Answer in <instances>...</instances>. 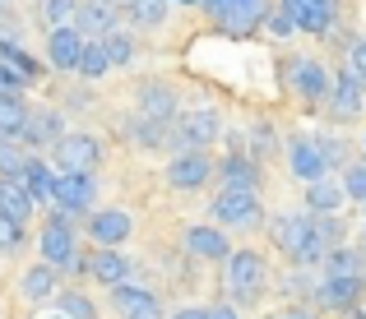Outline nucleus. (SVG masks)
I'll list each match as a JSON object with an SVG mask.
<instances>
[{
  "label": "nucleus",
  "instance_id": "1",
  "mask_svg": "<svg viewBox=\"0 0 366 319\" xmlns=\"http://www.w3.org/2000/svg\"><path fill=\"white\" fill-rule=\"evenodd\" d=\"M274 240L297 264H320L325 259V245H320V236H315V218H278Z\"/></svg>",
  "mask_w": 366,
  "mask_h": 319
},
{
  "label": "nucleus",
  "instance_id": "2",
  "mask_svg": "<svg viewBox=\"0 0 366 319\" xmlns=\"http://www.w3.org/2000/svg\"><path fill=\"white\" fill-rule=\"evenodd\" d=\"M167 130H172V143H177V148H204V143H214L218 134H223V116L209 111V106H199V111L172 116Z\"/></svg>",
  "mask_w": 366,
  "mask_h": 319
},
{
  "label": "nucleus",
  "instance_id": "3",
  "mask_svg": "<svg viewBox=\"0 0 366 319\" xmlns=\"http://www.w3.org/2000/svg\"><path fill=\"white\" fill-rule=\"evenodd\" d=\"M51 158H56V171H98L102 162V143L93 134H61L51 139Z\"/></svg>",
  "mask_w": 366,
  "mask_h": 319
},
{
  "label": "nucleus",
  "instance_id": "4",
  "mask_svg": "<svg viewBox=\"0 0 366 319\" xmlns=\"http://www.w3.org/2000/svg\"><path fill=\"white\" fill-rule=\"evenodd\" d=\"M93 195H98V181H93L89 171H56L51 199H56V208H61L65 218H74V213H89V208H93Z\"/></svg>",
  "mask_w": 366,
  "mask_h": 319
},
{
  "label": "nucleus",
  "instance_id": "5",
  "mask_svg": "<svg viewBox=\"0 0 366 319\" xmlns=\"http://www.w3.org/2000/svg\"><path fill=\"white\" fill-rule=\"evenodd\" d=\"M227 33H255L259 24L269 19V5L264 0H199Z\"/></svg>",
  "mask_w": 366,
  "mask_h": 319
},
{
  "label": "nucleus",
  "instance_id": "6",
  "mask_svg": "<svg viewBox=\"0 0 366 319\" xmlns=\"http://www.w3.org/2000/svg\"><path fill=\"white\" fill-rule=\"evenodd\" d=\"M214 218L227 222V227H250L259 218L255 186H223V195H214Z\"/></svg>",
  "mask_w": 366,
  "mask_h": 319
},
{
  "label": "nucleus",
  "instance_id": "7",
  "mask_svg": "<svg viewBox=\"0 0 366 319\" xmlns=\"http://www.w3.org/2000/svg\"><path fill=\"white\" fill-rule=\"evenodd\" d=\"M227 283H232V296L237 301H255L259 292H264V259L255 255V250H237V255H227Z\"/></svg>",
  "mask_w": 366,
  "mask_h": 319
},
{
  "label": "nucleus",
  "instance_id": "8",
  "mask_svg": "<svg viewBox=\"0 0 366 319\" xmlns=\"http://www.w3.org/2000/svg\"><path fill=\"white\" fill-rule=\"evenodd\" d=\"M42 255H46V264H51V268H65L74 259V227H70L65 213H51V218H46V227H42Z\"/></svg>",
  "mask_w": 366,
  "mask_h": 319
},
{
  "label": "nucleus",
  "instance_id": "9",
  "mask_svg": "<svg viewBox=\"0 0 366 319\" xmlns=\"http://www.w3.org/2000/svg\"><path fill=\"white\" fill-rule=\"evenodd\" d=\"M209 171H214V162H209L199 148H181L177 158L167 162V181H172L177 190H199V186L209 181Z\"/></svg>",
  "mask_w": 366,
  "mask_h": 319
},
{
  "label": "nucleus",
  "instance_id": "10",
  "mask_svg": "<svg viewBox=\"0 0 366 319\" xmlns=\"http://www.w3.org/2000/svg\"><path fill=\"white\" fill-rule=\"evenodd\" d=\"M334 5H339V0H283V9L292 14V24L302 28V33H330Z\"/></svg>",
  "mask_w": 366,
  "mask_h": 319
},
{
  "label": "nucleus",
  "instance_id": "11",
  "mask_svg": "<svg viewBox=\"0 0 366 319\" xmlns=\"http://www.w3.org/2000/svg\"><path fill=\"white\" fill-rule=\"evenodd\" d=\"M287 167H292L302 181H315V176L330 171V158H325L320 139H292V148H287Z\"/></svg>",
  "mask_w": 366,
  "mask_h": 319
},
{
  "label": "nucleus",
  "instance_id": "12",
  "mask_svg": "<svg viewBox=\"0 0 366 319\" xmlns=\"http://www.w3.org/2000/svg\"><path fill=\"white\" fill-rule=\"evenodd\" d=\"M89 236H93V245H102V250H117L121 240L130 236V213H121V208L93 213V218H89Z\"/></svg>",
  "mask_w": 366,
  "mask_h": 319
},
{
  "label": "nucleus",
  "instance_id": "13",
  "mask_svg": "<svg viewBox=\"0 0 366 319\" xmlns=\"http://www.w3.org/2000/svg\"><path fill=\"white\" fill-rule=\"evenodd\" d=\"M362 287H366V273H343V278H325L320 287V301L330 310H352L362 301Z\"/></svg>",
  "mask_w": 366,
  "mask_h": 319
},
{
  "label": "nucleus",
  "instance_id": "14",
  "mask_svg": "<svg viewBox=\"0 0 366 319\" xmlns=\"http://www.w3.org/2000/svg\"><path fill=\"white\" fill-rule=\"evenodd\" d=\"M79 46H84L79 28H74V24H61V28H51V37H46V61H51L56 70H74Z\"/></svg>",
  "mask_w": 366,
  "mask_h": 319
},
{
  "label": "nucleus",
  "instance_id": "15",
  "mask_svg": "<svg viewBox=\"0 0 366 319\" xmlns=\"http://www.w3.org/2000/svg\"><path fill=\"white\" fill-rule=\"evenodd\" d=\"M33 199H28V190L19 186L14 176H0V213H5L14 227H28V218H33Z\"/></svg>",
  "mask_w": 366,
  "mask_h": 319
},
{
  "label": "nucleus",
  "instance_id": "16",
  "mask_svg": "<svg viewBox=\"0 0 366 319\" xmlns=\"http://www.w3.org/2000/svg\"><path fill=\"white\" fill-rule=\"evenodd\" d=\"M112 305H117L125 319H158V301H153L149 292H139V287H125V283L112 287Z\"/></svg>",
  "mask_w": 366,
  "mask_h": 319
},
{
  "label": "nucleus",
  "instance_id": "17",
  "mask_svg": "<svg viewBox=\"0 0 366 319\" xmlns=\"http://www.w3.org/2000/svg\"><path fill=\"white\" fill-rule=\"evenodd\" d=\"M292 83H297V93L302 98H311V102H320V98H330V70L325 65H315V61H297L292 65Z\"/></svg>",
  "mask_w": 366,
  "mask_h": 319
},
{
  "label": "nucleus",
  "instance_id": "18",
  "mask_svg": "<svg viewBox=\"0 0 366 319\" xmlns=\"http://www.w3.org/2000/svg\"><path fill=\"white\" fill-rule=\"evenodd\" d=\"M70 24L79 28V37H107L112 28H117V9H112V5H93V0H89V5L74 9Z\"/></svg>",
  "mask_w": 366,
  "mask_h": 319
},
{
  "label": "nucleus",
  "instance_id": "19",
  "mask_svg": "<svg viewBox=\"0 0 366 319\" xmlns=\"http://www.w3.org/2000/svg\"><path fill=\"white\" fill-rule=\"evenodd\" d=\"M139 111L149 116V121L167 125L172 116H177V93H172L167 83H144L139 88Z\"/></svg>",
  "mask_w": 366,
  "mask_h": 319
},
{
  "label": "nucleus",
  "instance_id": "20",
  "mask_svg": "<svg viewBox=\"0 0 366 319\" xmlns=\"http://www.w3.org/2000/svg\"><path fill=\"white\" fill-rule=\"evenodd\" d=\"M14 181L28 190V199L37 204V199H51V181H56V171L46 167L42 158H24V167H19V176H14Z\"/></svg>",
  "mask_w": 366,
  "mask_h": 319
},
{
  "label": "nucleus",
  "instance_id": "21",
  "mask_svg": "<svg viewBox=\"0 0 366 319\" xmlns=\"http://www.w3.org/2000/svg\"><path fill=\"white\" fill-rule=\"evenodd\" d=\"M130 259H121L117 250H102L98 245V255H89V268H84V273H93L98 278V283H107V287H117V283H125V278H130Z\"/></svg>",
  "mask_w": 366,
  "mask_h": 319
},
{
  "label": "nucleus",
  "instance_id": "22",
  "mask_svg": "<svg viewBox=\"0 0 366 319\" xmlns=\"http://www.w3.org/2000/svg\"><path fill=\"white\" fill-rule=\"evenodd\" d=\"M362 98H366V83L357 79V74H352V70H343L339 74V79H334L330 83V102L334 106H339V111L343 116H352V111H362Z\"/></svg>",
  "mask_w": 366,
  "mask_h": 319
},
{
  "label": "nucleus",
  "instance_id": "23",
  "mask_svg": "<svg viewBox=\"0 0 366 319\" xmlns=\"http://www.w3.org/2000/svg\"><path fill=\"white\" fill-rule=\"evenodd\" d=\"M186 245L195 250V255H204V259H227V255H232L227 236H223V231H214V227H190L186 231Z\"/></svg>",
  "mask_w": 366,
  "mask_h": 319
},
{
  "label": "nucleus",
  "instance_id": "24",
  "mask_svg": "<svg viewBox=\"0 0 366 319\" xmlns=\"http://www.w3.org/2000/svg\"><path fill=\"white\" fill-rule=\"evenodd\" d=\"M61 116L56 111H37V116H28L24 121V130H19V139H28V143H51V139H61Z\"/></svg>",
  "mask_w": 366,
  "mask_h": 319
},
{
  "label": "nucleus",
  "instance_id": "25",
  "mask_svg": "<svg viewBox=\"0 0 366 319\" xmlns=\"http://www.w3.org/2000/svg\"><path fill=\"white\" fill-rule=\"evenodd\" d=\"M306 204H311L315 213H334L343 204V186L339 181H330V176H315L311 186H306Z\"/></svg>",
  "mask_w": 366,
  "mask_h": 319
},
{
  "label": "nucleus",
  "instance_id": "26",
  "mask_svg": "<svg viewBox=\"0 0 366 319\" xmlns=\"http://www.w3.org/2000/svg\"><path fill=\"white\" fill-rule=\"evenodd\" d=\"M74 70H79V74H89V79H102V74L112 70V65H107V51H102V42H98V37H84Z\"/></svg>",
  "mask_w": 366,
  "mask_h": 319
},
{
  "label": "nucleus",
  "instance_id": "27",
  "mask_svg": "<svg viewBox=\"0 0 366 319\" xmlns=\"http://www.w3.org/2000/svg\"><path fill=\"white\" fill-rule=\"evenodd\" d=\"M24 121H28L24 98H9V93H0V139H19Z\"/></svg>",
  "mask_w": 366,
  "mask_h": 319
},
{
  "label": "nucleus",
  "instance_id": "28",
  "mask_svg": "<svg viewBox=\"0 0 366 319\" xmlns=\"http://www.w3.org/2000/svg\"><path fill=\"white\" fill-rule=\"evenodd\" d=\"M51 292H56V268L51 264H37V268L24 273V296L28 301H42V296H51Z\"/></svg>",
  "mask_w": 366,
  "mask_h": 319
},
{
  "label": "nucleus",
  "instance_id": "29",
  "mask_svg": "<svg viewBox=\"0 0 366 319\" xmlns=\"http://www.w3.org/2000/svg\"><path fill=\"white\" fill-rule=\"evenodd\" d=\"M325 264V278H343V273H362V255L357 250H343V245H334L330 255L320 259Z\"/></svg>",
  "mask_w": 366,
  "mask_h": 319
},
{
  "label": "nucleus",
  "instance_id": "30",
  "mask_svg": "<svg viewBox=\"0 0 366 319\" xmlns=\"http://www.w3.org/2000/svg\"><path fill=\"white\" fill-rule=\"evenodd\" d=\"M0 61H5L9 70H19L24 79H37V61H33V56H28L19 42H9V37H0Z\"/></svg>",
  "mask_w": 366,
  "mask_h": 319
},
{
  "label": "nucleus",
  "instance_id": "31",
  "mask_svg": "<svg viewBox=\"0 0 366 319\" xmlns=\"http://www.w3.org/2000/svg\"><path fill=\"white\" fill-rule=\"evenodd\" d=\"M125 5H130V19L139 28H158L167 19V0H125Z\"/></svg>",
  "mask_w": 366,
  "mask_h": 319
},
{
  "label": "nucleus",
  "instance_id": "32",
  "mask_svg": "<svg viewBox=\"0 0 366 319\" xmlns=\"http://www.w3.org/2000/svg\"><path fill=\"white\" fill-rule=\"evenodd\" d=\"M102 42V51H107V65H130L134 61V42H130V33H117L112 28L107 37H98Z\"/></svg>",
  "mask_w": 366,
  "mask_h": 319
},
{
  "label": "nucleus",
  "instance_id": "33",
  "mask_svg": "<svg viewBox=\"0 0 366 319\" xmlns=\"http://www.w3.org/2000/svg\"><path fill=\"white\" fill-rule=\"evenodd\" d=\"M223 176L227 186H259V167L246 158H223Z\"/></svg>",
  "mask_w": 366,
  "mask_h": 319
},
{
  "label": "nucleus",
  "instance_id": "34",
  "mask_svg": "<svg viewBox=\"0 0 366 319\" xmlns=\"http://www.w3.org/2000/svg\"><path fill=\"white\" fill-rule=\"evenodd\" d=\"M24 158H28V153L19 148V139H0V176H19Z\"/></svg>",
  "mask_w": 366,
  "mask_h": 319
},
{
  "label": "nucleus",
  "instance_id": "35",
  "mask_svg": "<svg viewBox=\"0 0 366 319\" xmlns=\"http://www.w3.org/2000/svg\"><path fill=\"white\" fill-rule=\"evenodd\" d=\"M61 315L65 319H93V301H89V296H79V292H65L61 296Z\"/></svg>",
  "mask_w": 366,
  "mask_h": 319
},
{
  "label": "nucleus",
  "instance_id": "36",
  "mask_svg": "<svg viewBox=\"0 0 366 319\" xmlns=\"http://www.w3.org/2000/svg\"><path fill=\"white\" fill-rule=\"evenodd\" d=\"M343 199L366 204V167H362V162H357V167H348V176H343Z\"/></svg>",
  "mask_w": 366,
  "mask_h": 319
},
{
  "label": "nucleus",
  "instance_id": "37",
  "mask_svg": "<svg viewBox=\"0 0 366 319\" xmlns=\"http://www.w3.org/2000/svg\"><path fill=\"white\" fill-rule=\"evenodd\" d=\"M74 9H79V0H46L42 14H46V24H51V28H61V24H70V19H74Z\"/></svg>",
  "mask_w": 366,
  "mask_h": 319
},
{
  "label": "nucleus",
  "instance_id": "38",
  "mask_svg": "<svg viewBox=\"0 0 366 319\" xmlns=\"http://www.w3.org/2000/svg\"><path fill=\"white\" fill-rule=\"evenodd\" d=\"M134 139L139 143H162V134H167V125H158V121H149V116H139V125H134Z\"/></svg>",
  "mask_w": 366,
  "mask_h": 319
},
{
  "label": "nucleus",
  "instance_id": "39",
  "mask_svg": "<svg viewBox=\"0 0 366 319\" xmlns=\"http://www.w3.org/2000/svg\"><path fill=\"white\" fill-rule=\"evenodd\" d=\"M24 74H19V70H9V65L5 61H0V93H9V98H19V93H24Z\"/></svg>",
  "mask_w": 366,
  "mask_h": 319
},
{
  "label": "nucleus",
  "instance_id": "40",
  "mask_svg": "<svg viewBox=\"0 0 366 319\" xmlns=\"http://www.w3.org/2000/svg\"><path fill=\"white\" fill-rule=\"evenodd\" d=\"M348 70L366 83V42H352V51H348Z\"/></svg>",
  "mask_w": 366,
  "mask_h": 319
},
{
  "label": "nucleus",
  "instance_id": "41",
  "mask_svg": "<svg viewBox=\"0 0 366 319\" xmlns=\"http://www.w3.org/2000/svg\"><path fill=\"white\" fill-rule=\"evenodd\" d=\"M19 231H24V227H14V222L0 213V245H5V250H9V245H19Z\"/></svg>",
  "mask_w": 366,
  "mask_h": 319
},
{
  "label": "nucleus",
  "instance_id": "42",
  "mask_svg": "<svg viewBox=\"0 0 366 319\" xmlns=\"http://www.w3.org/2000/svg\"><path fill=\"white\" fill-rule=\"evenodd\" d=\"M269 28H274V33H278V37H287V33H297V24H292V14H287V9H283V14H274V19H269Z\"/></svg>",
  "mask_w": 366,
  "mask_h": 319
},
{
  "label": "nucleus",
  "instance_id": "43",
  "mask_svg": "<svg viewBox=\"0 0 366 319\" xmlns=\"http://www.w3.org/2000/svg\"><path fill=\"white\" fill-rule=\"evenodd\" d=\"M204 319H237L232 305H214V310H204Z\"/></svg>",
  "mask_w": 366,
  "mask_h": 319
},
{
  "label": "nucleus",
  "instance_id": "44",
  "mask_svg": "<svg viewBox=\"0 0 366 319\" xmlns=\"http://www.w3.org/2000/svg\"><path fill=\"white\" fill-rule=\"evenodd\" d=\"M172 319H204V310H181V315H172Z\"/></svg>",
  "mask_w": 366,
  "mask_h": 319
},
{
  "label": "nucleus",
  "instance_id": "45",
  "mask_svg": "<svg viewBox=\"0 0 366 319\" xmlns=\"http://www.w3.org/2000/svg\"><path fill=\"white\" fill-rule=\"evenodd\" d=\"M93 5H117V0H93Z\"/></svg>",
  "mask_w": 366,
  "mask_h": 319
},
{
  "label": "nucleus",
  "instance_id": "46",
  "mask_svg": "<svg viewBox=\"0 0 366 319\" xmlns=\"http://www.w3.org/2000/svg\"><path fill=\"white\" fill-rule=\"evenodd\" d=\"M177 5H199V0H177Z\"/></svg>",
  "mask_w": 366,
  "mask_h": 319
},
{
  "label": "nucleus",
  "instance_id": "47",
  "mask_svg": "<svg viewBox=\"0 0 366 319\" xmlns=\"http://www.w3.org/2000/svg\"><path fill=\"white\" fill-rule=\"evenodd\" d=\"M287 319H306V315H287Z\"/></svg>",
  "mask_w": 366,
  "mask_h": 319
},
{
  "label": "nucleus",
  "instance_id": "48",
  "mask_svg": "<svg viewBox=\"0 0 366 319\" xmlns=\"http://www.w3.org/2000/svg\"><path fill=\"white\" fill-rule=\"evenodd\" d=\"M51 319H65V315H51Z\"/></svg>",
  "mask_w": 366,
  "mask_h": 319
},
{
  "label": "nucleus",
  "instance_id": "49",
  "mask_svg": "<svg viewBox=\"0 0 366 319\" xmlns=\"http://www.w3.org/2000/svg\"><path fill=\"white\" fill-rule=\"evenodd\" d=\"M0 5H5V0H0Z\"/></svg>",
  "mask_w": 366,
  "mask_h": 319
}]
</instances>
